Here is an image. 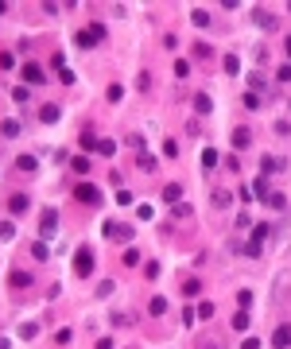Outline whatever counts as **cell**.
I'll list each match as a JSON object with an SVG mask.
<instances>
[{"label": "cell", "mask_w": 291, "mask_h": 349, "mask_svg": "<svg viewBox=\"0 0 291 349\" xmlns=\"http://www.w3.org/2000/svg\"><path fill=\"white\" fill-rule=\"evenodd\" d=\"M101 233H105L109 241H132V225H121V221H105Z\"/></svg>", "instance_id": "obj_1"}, {"label": "cell", "mask_w": 291, "mask_h": 349, "mask_svg": "<svg viewBox=\"0 0 291 349\" xmlns=\"http://www.w3.org/2000/svg\"><path fill=\"white\" fill-rule=\"evenodd\" d=\"M90 272H94V252H90V249H78V256H74V276H82V279H86Z\"/></svg>", "instance_id": "obj_2"}, {"label": "cell", "mask_w": 291, "mask_h": 349, "mask_svg": "<svg viewBox=\"0 0 291 349\" xmlns=\"http://www.w3.org/2000/svg\"><path fill=\"white\" fill-rule=\"evenodd\" d=\"M264 241H268V225L260 221V225L252 229V241H248V249H244V256H260V249H264Z\"/></svg>", "instance_id": "obj_3"}, {"label": "cell", "mask_w": 291, "mask_h": 349, "mask_svg": "<svg viewBox=\"0 0 291 349\" xmlns=\"http://www.w3.org/2000/svg\"><path fill=\"white\" fill-rule=\"evenodd\" d=\"M74 39H78V47H94L97 39H105V27H101V23H90V27H86V31H78Z\"/></svg>", "instance_id": "obj_4"}, {"label": "cell", "mask_w": 291, "mask_h": 349, "mask_svg": "<svg viewBox=\"0 0 291 349\" xmlns=\"http://www.w3.org/2000/svg\"><path fill=\"white\" fill-rule=\"evenodd\" d=\"M74 198L86 202V206H97V202H101V194H97L94 183H78V186H74Z\"/></svg>", "instance_id": "obj_5"}, {"label": "cell", "mask_w": 291, "mask_h": 349, "mask_svg": "<svg viewBox=\"0 0 291 349\" xmlns=\"http://www.w3.org/2000/svg\"><path fill=\"white\" fill-rule=\"evenodd\" d=\"M24 82H27V86H43V82H47V74H43V66H35V62H27V66H24Z\"/></svg>", "instance_id": "obj_6"}, {"label": "cell", "mask_w": 291, "mask_h": 349, "mask_svg": "<svg viewBox=\"0 0 291 349\" xmlns=\"http://www.w3.org/2000/svg\"><path fill=\"white\" fill-rule=\"evenodd\" d=\"M272 346H276V349H291V322L276 326V334H272Z\"/></svg>", "instance_id": "obj_7"}, {"label": "cell", "mask_w": 291, "mask_h": 349, "mask_svg": "<svg viewBox=\"0 0 291 349\" xmlns=\"http://www.w3.org/2000/svg\"><path fill=\"white\" fill-rule=\"evenodd\" d=\"M43 233H54L58 229V209H43V225H39Z\"/></svg>", "instance_id": "obj_8"}, {"label": "cell", "mask_w": 291, "mask_h": 349, "mask_svg": "<svg viewBox=\"0 0 291 349\" xmlns=\"http://www.w3.org/2000/svg\"><path fill=\"white\" fill-rule=\"evenodd\" d=\"M276 23H280V20H276L272 12H256V27H264V31H276Z\"/></svg>", "instance_id": "obj_9"}, {"label": "cell", "mask_w": 291, "mask_h": 349, "mask_svg": "<svg viewBox=\"0 0 291 349\" xmlns=\"http://www.w3.org/2000/svg\"><path fill=\"white\" fill-rule=\"evenodd\" d=\"M179 198H183V186H179V183H171V186L163 190V202H171V206H179Z\"/></svg>", "instance_id": "obj_10"}, {"label": "cell", "mask_w": 291, "mask_h": 349, "mask_svg": "<svg viewBox=\"0 0 291 349\" xmlns=\"http://www.w3.org/2000/svg\"><path fill=\"white\" fill-rule=\"evenodd\" d=\"M8 209H12V213H24V209H27V194H12V198H8Z\"/></svg>", "instance_id": "obj_11"}, {"label": "cell", "mask_w": 291, "mask_h": 349, "mask_svg": "<svg viewBox=\"0 0 291 349\" xmlns=\"http://www.w3.org/2000/svg\"><path fill=\"white\" fill-rule=\"evenodd\" d=\"M0 132H4L8 140H16V136H20L24 128H20V120H4V124H0Z\"/></svg>", "instance_id": "obj_12"}, {"label": "cell", "mask_w": 291, "mask_h": 349, "mask_svg": "<svg viewBox=\"0 0 291 349\" xmlns=\"http://www.w3.org/2000/svg\"><path fill=\"white\" fill-rule=\"evenodd\" d=\"M16 167H20L24 175H31V171H35L39 163H35V155H20V159H16Z\"/></svg>", "instance_id": "obj_13"}, {"label": "cell", "mask_w": 291, "mask_h": 349, "mask_svg": "<svg viewBox=\"0 0 291 349\" xmlns=\"http://www.w3.org/2000/svg\"><path fill=\"white\" fill-rule=\"evenodd\" d=\"M8 283H12V287H31V276H27V272H12Z\"/></svg>", "instance_id": "obj_14"}, {"label": "cell", "mask_w": 291, "mask_h": 349, "mask_svg": "<svg viewBox=\"0 0 291 349\" xmlns=\"http://www.w3.org/2000/svg\"><path fill=\"white\" fill-rule=\"evenodd\" d=\"M248 322H252L248 310H237V314H233V330H248Z\"/></svg>", "instance_id": "obj_15"}, {"label": "cell", "mask_w": 291, "mask_h": 349, "mask_svg": "<svg viewBox=\"0 0 291 349\" xmlns=\"http://www.w3.org/2000/svg\"><path fill=\"white\" fill-rule=\"evenodd\" d=\"M147 310H151V314H167V299H163V295H155V299L147 302Z\"/></svg>", "instance_id": "obj_16"}, {"label": "cell", "mask_w": 291, "mask_h": 349, "mask_svg": "<svg viewBox=\"0 0 291 349\" xmlns=\"http://www.w3.org/2000/svg\"><path fill=\"white\" fill-rule=\"evenodd\" d=\"M233 144H237V148H248V144H252V136H248V128H237V132H233Z\"/></svg>", "instance_id": "obj_17"}, {"label": "cell", "mask_w": 291, "mask_h": 349, "mask_svg": "<svg viewBox=\"0 0 291 349\" xmlns=\"http://www.w3.org/2000/svg\"><path fill=\"white\" fill-rule=\"evenodd\" d=\"M284 167V159H276V155H264V175H272V171H280Z\"/></svg>", "instance_id": "obj_18"}, {"label": "cell", "mask_w": 291, "mask_h": 349, "mask_svg": "<svg viewBox=\"0 0 291 349\" xmlns=\"http://www.w3.org/2000/svg\"><path fill=\"white\" fill-rule=\"evenodd\" d=\"M194 109H198V113H210V109H214V101L206 97V93H198V97H194Z\"/></svg>", "instance_id": "obj_19"}, {"label": "cell", "mask_w": 291, "mask_h": 349, "mask_svg": "<svg viewBox=\"0 0 291 349\" xmlns=\"http://www.w3.org/2000/svg\"><path fill=\"white\" fill-rule=\"evenodd\" d=\"M39 120H47V124H54V120H58V109H54V105H43V113H39Z\"/></svg>", "instance_id": "obj_20"}, {"label": "cell", "mask_w": 291, "mask_h": 349, "mask_svg": "<svg viewBox=\"0 0 291 349\" xmlns=\"http://www.w3.org/2000/svg\"><path fill=\"white\" fill-rule=\"evenodd\" d=\"M198 291H202V283H198V279H187V283H183V295H187V299H194Z\"/></svg>", "instance_id": "obj_21"}, {"label": "cell", "mask_w": 291, "mask_h": 349, "mask_svg": "<svg viewBox=\"0 0 291 349\" xmlns=\"http://www.w3.org/2000/svg\"><path fill=\"white\" fill-rule=\"evenodd\" d=\"M35 334H39V322H24L20 326V338H35Z\"/></svg>", "instance_id": "obj_22"}, {"label": "cell", "mask_w": 291, "mask_h": 349, "mask_svg": "<svg viewBox=\"0 0 291 349\" xmlns=\"http://www.w3.org/2000/svg\"><path fill=\"white\" fill-rule=\"evenodd\" d=\"M202 167H218V151H214V148L202 151Z\"/></svg>", "instance_id": "obj_23"}, {"label": "cell", "mask_w": 291, "mask_h": 349, "mask_svg": "<svg viewBox=\"0 0 291 349\" xmlns=\"http://www.w3.org/2000/svg\"><path fill=\"white\" fill-rule=\"evenodd\" d=\"M121 260H124L128 268H136V264H140V252H136V249H124V256H121Z\"/></svg>", "instance_id": "obj_24"}, {"label": "cell", "mask_w": 291, "mask_h": 349, "mask_svg": "<svg viewBox=\"0 0 291 349\" xmlns=\"http://www.w3.org/2000/svg\"><path fill=\"white\" fill-rule=\"evenodd\" d=\"M214 206L225 209V206H229V190H214Z\"/></svg>", "instance_id": "obj_25"}, {"label": "cell", "mask_w": 291, "mask_h": 349, "mask_svg": "<svg viewBox=\"0 0 291 349\" xmlns=\"http://www.w3.org/2000/svg\"><path fill=\"white\" fill-rule=\"evenodd\" d=\"M31 256H35V260H47V256H50V249L43 245V241H39V245H31Z\"/></svg>", "instance_id": "obj_26"}, {"label": "cell", "mask_w": 291, "mask_h": 349, "mask_svg": "<svg viewBox=\"0 0 291 349\" xmlns=\"http://www.w3.org/2000/svg\"><path fill=\"white\" fill-rule=\"evenodd\" d=\"M74 171L86 175V171H90V159H86V155H74Z\"/></svg>", "instance_id": "obj_27"}, {"label": "cell", "mask_w": 291, "mask_h": 349, "mask_svg": "<svg viewBox=\"0 0 291 349\" xmlns=\"http://www.w3.org/2000/svg\"><path fill=\"white\" fill-rule=\"evenodd\" d=\"M144 276H147V279H155V276H159V260H147V264H144Z\"/></svg>", "instance_id": "obj_28"}, {"label": "cell", "mask_w": 291, "mask_h": 349, "mask_svg": "<svg viewBox=\"0 0 291 349\" xmlns=\"http://www.w3.org/2000/svg\"><path fill=\"white\" fill-rule=\"evenodd\" d=\"M260 105H264V101L256 97V93H252V90H248V93H244V109H260Z\"/></svg>", "instance_id": "obj_29"}, {"label": "cell", "mask_w": 291, "mask_h": 349, "mask_svg": "<svg viewBox=\"0 0 291 349\" xmlns=\"http://www.w3.org/2000/svg\"><path fill=\"white\" fill-rule=\"evenodd\" d=\"M97 151H101V155H113L117 144H113V140H97Z\"/></svg>", "instance_id": "obj_30"}, {"label": "cell", "mask_w": 291, "mask_h": 349, "mask_svg": "<svg viewBox=\"0 0 291 349\" xmlns=\"http://www.w3.org/2000/svg\"><path fill=\"white\" fill-rule=\"evenodd\" d=\"M187 74H191V62L179 58V62H175V78H187Z\"/></svg>", "instance_id": "obj_31"}, {"label": "cell", "mask_w": 291, "mask_h": 349, "mask_svg": "<svg viewBox=\"0 0 291 349\" xmlns=\"http://www.w3.org/2000/svg\"><path fill=\"white\" fill-rule=\"evenodd\" d=\"M70 338H74V330H58V334H54V342H58V346H70Z\"/></svg>", "instance_id": "obj_32"}, {"label": "cell", "mask_w": 291, "mask_h": 349, "mask_svg": "<svg viewBox=\"0 0 291 349\" xmlns=\"http://www.w3.org/2000/svg\"><path fill=\"white\" fill-rule=\"evenodd\" d=\"M191 20H194V27H206V23H210V16H206V12H191Z\"/></svg>", "instance_id": "obj_33"}, {"label": "cell", "mask_w": 291, "mask_h": 349, "mask_svg": "<svg viewBox=\"0 0 291 349\" xmlns=\"http://www.w3.org/2000/svg\"><path fill=\"white\" fill-rule=\"evenodd\" d=\"M268 206H276V209H284V206H288V198H284V194H268Z\"/></svg>", "instance_id": "obj_34"}, {"label": "cell", "mask_w": 291, "mask_h": 349, "mask_svg": "<svg viewBox=\"0 0 291 349\" xmlns=\"http://www.w3.org/2000/svg\"><path fill=\"white\" fill-rule=\"evenodd\" d=\"M225 70H229V74H237V70H241V62H237V54H229V58H225Z\"/></svg>", "instance_id": "obj_35"}, {"label": "cell", "mask_w": 291, "mask_h": 349, "mask_svg": "<svg viewBox=\"0 0 291 349\" xmlns=\"http://www.w3.org/2000/svg\"><path fill=\"white\" fill-rule=\"evenodd\" d=\"M248 86H252V93H256V90H264V78H260V74H248Z\"/></svg>", "instance_id": "obj_36"}, {"label": "cell", "mask_w": 291, "mask_h": 349, "mask_svg": "<svg viewBox=\"0 0 291 349\" xmlns=\"http://www.w3.org/2000/svg\"><path fill=\"white\" fill-rule=\"evenodd\" d=\"M16 237V225H0V241H12Z\"/></svg>", "instance_id": "obj_37"}, {"label": "cell", "mask_w": 291, "mask_h": 349, "mask_svg": "<svg viewBox=\"0 0 291 349\" xmlns=\"http://www.w3.org/2000/svg\"><path fill=\"white\" fill-rule=\"evenodd\" d=\"M82 148H97V136H94V132H82Z\"/></svg>", "instance_id": "obj_38"}, {"label": "cell", "mask_w": 291, "mask_h": 349, "mask_svg": "<svg viewBox=\"0 0 291 349\" xmlns=\"http://www.w3.org/2000/svg\"><path fill=\"white\" fill-rule=\"evenodd\" d=\"M194 58H210V47L206 43H194Z\"/></svg>", "instance_id": "obj_39"}, {"label": "cell", "mask_w": 291, "mask_h": 349, "mask_svg": "<svg viewBox=\"0 0 291 349\" xmlns=\"http://www.w3.org/2000/svg\"><path fill=\"white\" fill-rule=\"evenodd\" d=\"M237 302H241V310H244V306L252 302V291H237Z\"/></svg>", "instance_id": "obj_40"}, {"label": "cell", "mask_w": 291, "mask_h": 349, "mask_svg": "<svg viewBox=\"0 0 291 349\" xmlns=\"http://www.w3.org/2000/svg\"><path fill=\"white\" fill-rule=\"evenodd\" d=\"M280 82H291V62H288V66H280Z\"/></svg>", "instance_id": "obj_41"}, {"label": "cell", "mask_w": 291, "mask_h": 349, "mask_svg": "<svg viewBox=\"0 0 291 349\" xmlns=\"http://www.w3.org/2000/svg\"><path fill=\"white\" fill-rule=\"evenodd\" d=\"M241 349H260V338H248V342H244Z\"/></svg>", "instance_id": "obj_42"}, {"label": "cell", "mask_w": 291, "mask_h": 349, "mask_svg": "<svg viewBox=\"0 0 291 349\" xmlns=\"http://www.w3.org/2000/svg\"><path fill=\"white\" fill-rule=\"evenodd\" d=\"M97 349H113V342H109V338H101V342H97Z\"/></svg>", "instance_id": "obj_43"}, {"label": "cell", "mask_w": 291, "mask_h": 349, "mask_svg": "<svg viewBox=\"0 0 291 349\" xmlns=\"http://www.w3.org/2000/svg\"><path fill=\"white\" fill-rule=\"evenodd\" d=\"M0 349H12V346H8V338H0Z\"/></svg>", "instance_id": "obj_44"}, {"label": "cell", "mask_w": 291, "mask_h": 349, "mask_svg": "<svg viewBox=\"0 0 291 349\" xmlns=\"http://www.w3.org/2000/svg\"><path fill=\"white\" fill-rule=\"evenodd\" d=\"M4 12H8V4H4V0H0V16H4Z\"/></svg>", "instance_id": "obj_45"}, {"label": "cell", "mask_w": 291, "mask_h": 349, "mask_svg": "<svg viewBox=\"0 0 291 349\" xmlns=\"http://www.w3.org/2000/svg\"><path fill=\"white\" fill-rule=\"evenodd\" d=\"M288 62H291V39H288Z\"/></svg>", "instance_id": "obj_46"}, {"label": "cell", "mask_w": 291, "mask_h": 349, "mask_svg": "<svg viewBox=\"0 0 291 349\" xmlns=\"http://www.w3.org/2000/svg\"><path fill=\"white\" fill-rule=\"evenodd\" d=\"M288 8H291V4H288Z\"/></svg>", "instance_id": "obj_47"}]
</instances>
